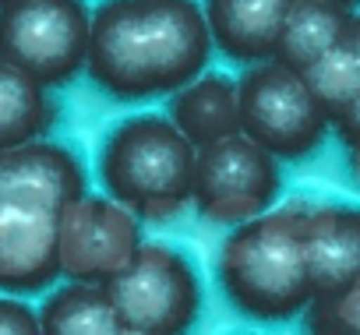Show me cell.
Returning a JSON list of instances; mask_svg holds the SVG:
<instances>
[{"label":"cell","instance_id":"4","mask_svg":"<svg viewBox=\"0 0 360 335\" xmlns=\"http://www.w3.org/2000/svg\"><path fill=\"white\" fill-rule=\"evenodd\" d=\"M103 286L120 314L124 331L134 335L188 331L202 310V282L195 265L176 247L155 240L138 244L127 265L117 268Z\"/></svg>","mask_w":360,"mask_h":335},{"label":"cell","instance_id":"6","mask_svg":"<svg viewBox=\"0 0 360 335\" xmlns=\"http://www.w3.org/2000/svg\"><path fill=\"white\" fill-rule=\"evenodd\" d=\"M89 36L92 15L82 0H18L0 8V53L46 88L85 71Z\"/></svg>","mask_w":360,"mask_h":335},{"label":"cell","instance_id":"19","mask_svg":"<svg viewBox=\"0 0 360 335\" xmlns=\"http://www.w3.org/2000/svg\"><path fill=\"white\" fill-rule=\"evenodd\" d=\"M335 124H339V138L346 141V148H349V155H353V166L360 170V96H356V103H353Z\"/></svg>","mask_w":360,"mask_h":335},{"label":"cell","instance_id":"1","mask_svg":"<svg viewBox=\"0 0 360 335\" xmlns=\"http://www.w3.org/2000/svg\"><path fill=\"white\" fill-rule=\"evenodd\" d=\"M202 0H103L92 11L85 71L117 103L162 99L209 67Z\"/></svg>","mask_w":360,"mask_h":335},{"label":"cell","instance_id":"10","mask_svg":"<svg viewBox=\"0 0 360 335\" xmlns=\"http://www.w3.org/2000/svg\"><path fill=\"white\" fill-rule=\"evenodd\" d=\"M85 195V170L71 148L43 138L0 148V202L64 212Z\"/></svg>","mask_w":360,"mask_h":335},{"label":"cell","instance_id":"15","mask_svg":"<svg viewBox=\"0 0 360 335\" xmlns=\"http://www.w3.org/2000/svg\"><path fill=\"white\" fill-rule=\"evenodd\" d=\"M39 328L46 335H117L124 331L120 314L103 282L71 279L53 289L39 307Z\"/></svg>","mask_w":360,"mask_h":335},{"label":"cell","instance_id":"22","mask_svg":"<svg viewBox=\"0 0 360 335\" xmlns=\"http://www.w3.org/2000/svg\"><path fill=\"white\" fill-rule=\"evenodd\" d=\"M8 4H18V0H0V8H8Z\"/></svg>","mask_w":360,"mask_h":335},{"label":"cell","instance_id":"13","mask_svg":"<svg viewBox=\"0 0 360 335\" xmlns=\"http://www.w3.org/2000/svg\"><path fill=\"white\" fill-rule=\"evenodd\" d=\"M169 120L195 148L240 134V88L230 74L202 71L169 99Z\"/></svg>","mask_w":360,"mask_h":335},{"label":"cell","instance_id":"17","mask_svg":"<svg viewBox=\"0 0 360 335\" xmlns=\"http://www.w3.org/2000/svg\"><path fill=\"white\" fill-rule=\"evenodd\" d=\"M307 85L314 88V96L321 99L325 113L332 117V124L356 103L360 96V60L353 57V50L346 43H339L335 50H328L318 64H311L304 71Z\"/></svg>","mask_w":360,"mask_h":335},{"label":"cell","instance_id":"3","mask_svg":"<svg viewBox=\"0 0 360 335\" xmlns=\"http://www.w3.org/2000/svg\"><path fill=\"white\" fill-rule=\"evenodd\" d=\"M195 162L198 148L169 117L138 113L103 138L99 180L134 216L169 219L195 202Z\"/></svg>","mask_w":360,"mask_h":335},{"label":"cell","instance_id":"20","mask_svg":"<svg viewBox=\"0 0 360 335\" xmlns=\"http://www.w3.org/2000/svg\"><path fill=\"white\" fill-rule=\"evenodd\" d=\"M342 43L353 50V57L360 60V15H349V25H346V36H342Z\"/></svg>","mask_w":360,"mask_h":335},{"label":"cell","instance_id":"11","mask_svg":"<svg viewBox=\"0 0 360 335\" xmlns=\"http://www.w3.org/2000/svg\"><path fill=\"white\" fill-rule=\"evenodd\" d=\"M307 261L314 296H335L360 282V209H307Z\"/></svg>","mask_w":360,"mask_h":335},{"label":"cell","instance_id":"5","mask_svg":"<svg viewBox=\"0 0 360 335\" xmlns=\"http://www.w3.org/2000/svg\"><path fill=\"white\" fill-rule=\"evenodd\" d=\"M240 88V131L269 148L276 159L297 162L321 148L332 117L307 85L304 71L286 67L283 60L248 64Z\"/></svg>","mask_w":360,"mask_h":335},{"label":"cell","instance_id":"21","mask_svg":"<svg viewBox=\"0 0 360 335\" xmlns=\"http://www.w3.org/2000/svg\"><path fill=\"white\" fill-rule=\"evenodd\" d=\"M332 4H339V8H346V11H353V8H360V0H332Z\"/></svg>","mask_w":360,"mask_h":335},{"label":"cell","instance_id":"12","mask_svg":"<svg viewBox=\"0 0 360 335\" xmlns=\"http://www.w3.org/2000/svg\"><path fill=\"white\" fill-rule=\"evenodd\" d=\"M293 0H205L212 46L237 64H262L276 57Z\"/></svg>","mask_w":360,"mask_h":335},{"label":"cell","instance_id":"16","mask_svg":"<svg viewBox=\"0 0 360 335\" xmlns=\"http://www.w3.org/2000/svg\"><path fill=\"white\" fill-rule=\"evenodd\" d=\"M53 117L46 85L0 53V148L43 138Z\"/></svg>","mask_w":360,"mask_h":335},{"label":"cell","instance_id":"9","mask_svg":"<svg viewBox=\"0 0 360 335\" xmlns=\"http://www.w3.org/2000/svg\"><path fill=\"white\" fill-rule=\"evenodd\" d=\"M60 275V212L0 202V289L29 296Z\"/></svg>","mask_w":360,"mask_h":335},{"label":"cell","instance_id":"2","mask_svg":"<svg viewBox=\"0 0 360 335\" xmlns=\"http://www.w3.org/2000/svg\"><path fill=\"white\" fill-rule=\"evenodd\" d=\"M226 300L255 321H290L314 300L307 261V209H265L237 223L219 251Z\"/></svg>","mask_w":360,"mask_h":335},{"label":"cell","instance_id":"18","mask_svg":"<svg viewBox=\"0 0 360 335\" xmlns=\"http://www.w3.org/2000/svg\"><path fill=\"white\" fill-rule=\"evenodd\" d=\"M39 328V310L29 303L15 300V293L0 296V335H36Z\"/></svg>","mask_w":360,"mask_h":335},{"label":"cell","instance_id":"8","mask_svg":"<svg viewBox=\"0 0 360 335\" xmlns=\"http://www.w3.org/2000/svg\"><path fill=\"white\" fill-rule=\"evenodd\" d=\"M138 244V219L117 198L82 195L60 212V268L71 279L106 282Z\"/></svg>","mask_w":360,"mask_h":335},{"label":"cell","instance_id":"14","mask_svg":"<svg viewBox=\"0 0 360 335\" xmlns=\"http://www.w3.org/2000/svg\"><path fill=\"white\" fill-rule=\"evenodd\" d=\"M346 25L349 11L332 4V0H293L276 46V60H283L293 71H307L342 43Z\"/></svg>","mask_w":360,"mask_h":335},{"label":"cell","instance_id":"7","mask_svg":"<svg viewBox=\"0 0 360 335\" xmlns=\"http://www.w3.org/2000/svg\"><path fill=\"white\" fill-rule=\"evenodd\" d=\"M279 195V162L255 138L230 134L198 148L195 205L212 223H248L272 209Z\"/></svg>","mask_w":360,"mask_h":335}]
</instances>
